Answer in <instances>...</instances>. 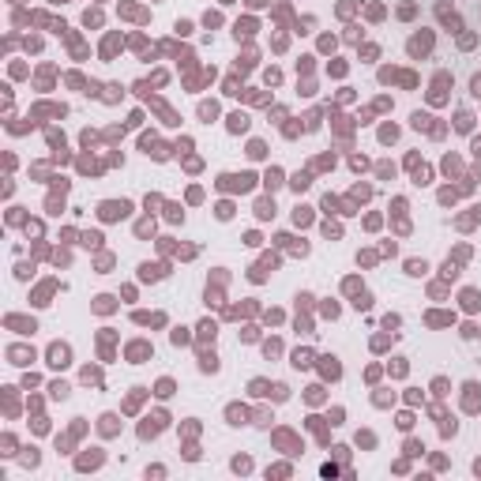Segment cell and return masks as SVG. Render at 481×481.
Listing matches in <instances>:
<instances>
[{"mask_svg": "<svg viewBox=\"0 0 481 481\" xmlns=\"http://www.w3.org/2000/svg\"><path fill=\"white\" fill-rule=\"evenodd\" d=\"M155 395H158V398H170V395H173V380H158Z\"/></svg>", "mask_w": 481, "mask_h": 481, "instance_id": "cell-25", "label": "cell"}, {"mask_svg": "<svg viewBox=\"0 0 481 481\" xmlns=\"http://www.w3.org/2000/svg\"><path fill=\"white\" fill-rule=\"evenodd\" d=\"M331 451H335V459H339V463H350V447H346V444H339V447H331Z\"/></svg>", "mask_w": 481, "mask_h": 481, "instance_id": "cell-33", "label": "cell"}, {"mask_svg": "<svg viewBox=\"0 0 481 481\" xmlns=\"http://www.w3.org/2000/svg\"><path fill=\"white\" fill-rule=\"evenodd\" d=\"M391 372H395V376H402V372H406V361H402V357H395V365H391Z\"/></svg>", "mask_w": 481, "mask_h": 481, "instance_id": "cell-47", "label": "cell"}, {"mask_svg": "<svg viewBox=\"0 0 481 481\" xmlns=\"http://www.w3.org/2000/svg\"><path fill=\"white\" fill-rule=\"evenodd\" d=\"M19 463H23V466H27V470H34V466H38V463H42V455H38V447H27V451L19 455Z\"/></svg>", "mask_w": 481, "mask_h": 481, "instance_id": "cell-11", "label": "cell"}, {"mask_svg": "<svg viewBox=\"0 0 481 481\" xmlns=\"http://www.w3.org/2000/svg\"><path fill=\"white\" fill-rule=\"evenodd\" d=\"M229 466H233V474H248V470H252V459H248V455H237Z\"/></svg>", "mask_w": 481, "mask_h": 481, "instance_id": "cell-15", "label": "cell"}, {"mask_svg": "<svg viewBox=\"0 0 481 481\" xmlns=\"http://www.w3.org/2000/svg\"><path fill=\"white\" fill-rule=\"evenodd\" d=\"M474 474H478V478H481V459H478V463H474Z\"/></svg>", "mask_w": 481, "mask_h": 481, "instance_id": "cell-50", "label": "cell"}, {"mask_svg": "<svg viewBox=\"0 0 481 481\" xmlns=\"http://www.w3.org/2000/svg\"><path fill=\"white\" fill-rule=\"evenodd\" d=\"M139 278H143V282H158V278H166V263H143Z\"/></svg>", "mask_w": 481, "mask_h": 481, "instance_id": "cell-4", "label": "cell"}, {"mask_svg": "<svg viewBox=\"0 0 481 481\" xmlns=\"http://www.w3.org/2000/svg\"><path fill=\"white\" fill-rule=\"evenodd\" d=\"M463 391H466V410H470V413H478V410H481V398H478V383H466Z\"/></svg>", "mask_w": 481, "mask_h": 481, "instance_id": "cell-9", "label": "cell"}, {"mask_svg": "<svg viewBox=\"0 0 481 481\" xmlns=\"http://www.w3.org/2000/svg\"><path fill=\"white\" fill-rule=\"evenodd\" d=\"M357 309H372V293H365V290H361V293H357V301H354Z\"/></svg>", "mask_w": 481, "mask_h": 481, "instance_id": "cell-32", "label": "cell"}, {"mask_svg": "<svg viewBox=\"0 0 481 481\" xmlns=\"http://www.w3.org/2000/svg\"><path fill=\"white\" fill-rule=\"evenodd\" d=\"M226 421H229V425H244V421H248V410L233 402V406H226Z\"/></svg>", "mask_w": 481, "mask_h": 481, "instance_id": "cell-8", "label": "cell"}, {"mask_svg": "<svg viewBox=\"0 0 481 481\" xmlns=\"http://www.w3.org/2000/svg\"><path fill=\"white\" fill-rule=\"evenodd\" d=\"M8 357H12V365H27V361H34V350H19V346H12Z\"/></svg>", "mask_w": 481, "mask_h": 481, "instance_id": "cell-10", "label": "cell"}, {"mask_svg": "<svg viewBox=\"0 0 481 481\" xmlns=\"http://www.w3.org/2000/svg\"><path fill=\"white\" fill-rule=\"evenodd\" d=\"M398 429L410 432V429H413V413H398Z\"/></svg>", "mask_w": 481, "mask_h": 481, "instance_id": "cell-31", "label": "cell"}, {"mask_svg": "<svg viewBox=\"0 0 481 481\" xmlns=\"http://www.w3.org/2000/svg\"><path fill=\"white\" fill-rule=\"evenodd\" d=\"M147 478H166V466H147Z\"/></svg>", "mask_w": 481, "mask_h": 481, "instance_id": "cell-46", "label": "cell"}, {"mask_svg": "<svg viewBox=\"0 0 481 481\" xmlns=\"http://www.w3.org/2000/svg\"><path fill=\"white\" fill-rule=\"evenodd\" d=\"M102 463H105V455H102L98 447H90V455H79V459H75V470H79V474H86V470H98Z\"/></svg>", "mask_w": 481, "mask_h": 481, "instance_id": "cell-2", "label": "cell"}, {"mask_svg": "<svg viewBox=\"0 0 481 481\" xmlns=\"http://www.w3.org/2000/svg\"><path fill=\"white\" fill-rule=\"evenodd\" d=\"M432 391H436V395H447V380H444V376H440V380H432Z\"/></svg>", "mask_w": 481, "mask_h": 481, "instance_id": "cell-42", "label": "cell"}, {"mask_svg": "<svg viewBox=\"0 0 481 481\" xmlns=\"http://www.w3.org/2000/svg\"><path fill=\"white\" fill-rule=\"evenodd\" d=\"M312 365V354L309 350H297V354H293V368H309Z\"/></svg>", "mask_w": 481, "mask_h": 481, "instance_id": "cell-21", "label": "cell"}, {"mask_svg": "<svg viewBox=\"0 0 481 481\" xmlns=\"http://www.w3.org/2000/svg\"><path fill=\"white\" fill-rule=\"evenodd\" d=\"M256 214H259V218H275V199H259V203H256Z\"/></svg>", "mask_w": 481, "mask_h": 481, "instance_id": "cell-14", "label": "cell"}, {"mask_svg": "<svg viewBox=\"0 0 481 481\" xmlns=\"http://www.w3.org/2000/svg\"><path fill=\"white\" fill-rule=\"evenodd\" d=\"M102 432H105V436L117 432V413H102Z\"/></svg>", "mask_w": 481, "mask_h": 481, "instance_id": "cell-17", "label": "cell"}, {"mask_svg": "<svg viewBox=\"0 0 481 481\" xmlns=\"http://www.w3.org/2000/svg\"><path fill=\"white\" fill-rule=\"evenodd\" d=\"M290 184H293V188H297V192H305V188H309L312 181H309V173H297V177H293V181H290Z\"/></svg>", "mask_w": 481, "mask_h": 481, "instance_id": "cell-28", "label": "cell"}, {"mask_svg": "<svg viewBox=\"0 0 481 481\" xmlns=\"http://www.w3.org/2000/svg\"><path fill=\"white\" fill-rule=\"evenodd\" d=\"M320 474H324V478H339V466H335V463H324V466H320Z\"/></svg>", "mask_w": 481, "mask_h": 481, "instance_id": "cell-38", "label": "cell"}, {"mask_svg": "<svg viewBox=\"0 0 481 481\" xmlns=\"http://www.w3.org/2000/svg\"><path fill=\"white\" fill-rule=\"evenodd\" d=\"M214 331H218V327H214L211 320H207V324H199V335H203V339H214Z\"/></svg>", "mask_w": 481, "mask_h": 481, "instance_id": "cell-36", "label": "cell"}, {"mask_svg": "<svg viewBox=\"0 0 481 481\" xmlns=\"http://www.w3.org/2000/svg\"><path fill=\"white\" fill-rule=\"evenodd\" d=\"M248 155H252V158H263V155H267V147H263V143H259V139H256V143H252V147H248Z\"/></svg>", "mask_w": 481, "mask_h": 481, "instance_id": "cell-35", "label": "cell"}, {"mask_svg": "<svg viewBox=\"0 0 481 481\" xmlns=\"http://www.w3.org/2000/svg\"><path fill=\"white\" fill-rule=\"evenodd\" d=\"M173 342H177V346H184V342H188V331H184V327H177V331H173Z\"/></svg>", "mask_w": 481, "mask_h": 481, "instance_id": "cell-44", "label": "cell"}, {"mask_svg": "<svg viewBox=\"0 0 481 481\" xmlns=\"http://www.w3.org/2000/svg\"><path fill=\"white\" fill-rule=\"evenodd\" d=\"M320 361H324L320 368H324L327 380H339V376H342V365H339V357H335V354H331V357H320Z\"/></svg>", "mask_w": 481, "mask_h": 481, "instance_id": "cell-6", "label": "cell"}, {"mask_svg": "<svg viewBox=\"0 0 481 481\" xmlns=\"http://www.w3.org/2000/svg\"><path fill=\"white\" fill-rule=\"evenodd\" d=\"M429 120H432L429 113H413V128H429Z\"/></svg>", "mask_w": 481, "mask_h": 481, "instance_id": "cell-40", "label": "cell"}, {"mask_svg": "<svg viewBox=\"0 0 481 481\" xmlns=\"http://www.w3.org/2000/svg\"><path fill=\"white\" fill-rule=\"evenodd\" d=\"M199 117H203V120H214V117H218V105H214V102H203V105H199Z\"/></svg>", "mask_w": 481, "mask_h": 481, "instance_id": "cell-22", "label": "cell"}, {"mask_svg": "<svg viewBox=\"0 0 481 481\" xmlns=\"http://www.w3.org/2000/svg\"><path fill=\"white\" fill-rule=\"evenodd\" d=\"M256 425H263V429H267V425H271V413H267V410H259V413H256Z\"/></svg>", "mask_w": 481, "mask_h": 481, "instance_id": "cell-48", "label": "cell"}, {"mask_svg": "<svg viewBox=\"0 0 481 481\" xmlns=\"http://www.w3.org/2000/svg\"><path fill=\"white\" fill-rule=\"evenodd\" d=\"M406 455H410V459L425 455V444H421V440H406Z\"/></svg>", "mask_w": 481, "mask_h": 481, "instance_id": "cell-24", "label": "cell"}, {"mask_svg": "<svg viewBox=\"0 0 481 481\" xmlns=\"http://www.w3.org/2000/svg\"><path fill=\"white\" fill-rule=\"evenodd\" d=\"M425 271H429L425 259H406V275H425Z\"/></svg>", "mask_w": 481, "mask_h": 481, "instance_id": "cell-20", "label": "cell"}, {"mask_svg": "<svg viewBox=\"0 0 481 481\" xmlns=\"http://www.w3.org/2000/svg\"><path fill=\"white\" fill-rule=\"evenodd\" d=\"M199 368H203V372H218L222 365H218V357H214V354H203V357H199Z\"/></svg>", "mask_w": 481, "mask_h": 481, "instance_id": "cell-16", "label": "cell"}, {"mask_svg": "<svg viewBox=\"0 0 481 481\" xmlns=\"http://www.w3.org/2000/svg\"><path fill=\"white\" fill-rule=\"evenodd\" d=\"M132 211V203H128V199H120V203H117V199H109V203H102V218H105V222H117V218H124V214Z\"/></svg>", "mask_w": 481, "mask_h": 481, "instance_id": "cell-1", "label": "cell"}, {"mask_svg": "<svg viewBox=\"0 0 481 481\" xmlns=\"http://www.w3.org/2000/svg\"><path fill=\"white\" fill-rule=\"evenodd\" d=\"M244 128H248V117H244V113H233V117H229V132H244Z\"/></svg>", "mask_w": 481, "mask_h": 481, "instance_id": "cell-19", "label": "cell"}, {"mask_svg": "<svg viewBox=\"0 0 481 481\" xmlns=\"http://www.w3.org/2000/svg\"><path fill=\"white\" fill-rule=\"evenodd\" d=\"M49 395H53V398H60V402H64V398L71 395V387H68V383H64V380H53V383H49Z\"/></svg>", "mask_w": 481, "mask_h": 481, "instance_id": "cell-12", "label": "cell"}, {"mask_svg": "<svg viewBox=\"0 0 481 481\" xmlns=\"http://www.w3.org/2000/svg\"><path fill=\"white\" fill-rule=\"evenodd\" d=\"M94 309H98V312H109V309H113V297H105V293H102V297H98V305H94Z\"/></svg>", "mask_w": 481, "mask_h": 481, "instance_id": "cell-39", "label": "cell"}, {"mask_svg": "<svg viewBox=\"0 0 481 481\" xmlns=\"http://www.w3.org/2000/svg\"><path fill=\"white\" fill-rule=\"evenodd\" d=\"M429 45H432V38H429V34H417V38H413V42H410V53H413V57H417V53H425Z\"/></svg>", "mask_w": 481, "mask_h": 481, "instance_id": "cell-13", "label": "cell"}, {"mask_svg": "<svg viewBox=\"0 0 481 481\" xmlns=\"http://www.w3.org/2000/svg\"><path fill=\"white\" fill-rule=\"evenodd\" d=\"M395 136H398V128H395V124L380 128V139H383V143H391V139H395Z\"/></svg>", "mask_w": 481, "mask_h": 481, "instance_id": "cell-34", "label": "cell"}, {"mask_svg": "<svg viewBox=\"0 0 481 481\" xmlns=\"http://www.w3.org/2000/svg\"><path fill=\"white\" fill-rule=\"evenodd\" d=\"M252 173H240V177H222V188H240V192H248L252 188Z\"/></svg>", "mask_w": 481, "mask_h": 481, "instance_id": "cell-5", "label": "cell"}, {"mask_svg": "<svg viewBox=\"0 0 481 481\" xmlns=\"http://www.w3.org/2000/svg\"><path fill=\"white\" fill-rule=\"evenodd\" d=\"M184 459H188V463H196V459H199V447H192V444H188V447H184Z\"/></svg>", "mask_w": 481, "mask_h": 481, "instance_id": "cell-45", "label": "cell"}, {"mask_svg": "<svg viewBox=\"0 0 481 481\" xmlns=\"http://www.w3.org/2000/svg\"><path fill=\"white\" fill-rule=\"evenodd\" d=\"M263 184H267L271 192H275V188H278V184H282V173H278V170H271V173H267V181H263Z\"/></svg>", "mask_w": 481, "mask_h": 481, "instance_id": "cell-27", "label": "cell"}, {"mask_svg": "<svg viewBox=\"0 0 481 481\" xmlns=\"http://www.w3.org/2000/svg\"><path fill=\"white\" fill-rule=\"evenodd\" d=\"M252 395H271V383L267 380H252V387H248Z\"/></svg>", "mask_w": 481, "mask_h": 481, "instance_id": "cell-26", "label": "cell"}, {"mask_svg": "<svg viewBox=\"0 0 481 481\" xmlns=\"http://www.w3.org/2000/svg\"><path fill=\"white\" fill-rule=\"evenodd\" d=\"M463 301H466V309H478V293H474V290H466V293H463Z\"/></svg>", "mask_w": 481, "mask_h": 481, "instance_id": "cell-43", "label": "cell"}, {"mask_svg": "<svg viewBox=\"0 0 481 481\" xmlns=\"http://www.w3.org/2000/svg\"><path fill=\"white\" fill-rule=\"evenodd\" d=\"M357 444H361V447H372V444H376V436H372V432H357Z\"/></svg>", "mask_w": 481, "mask_h": 481, "instance_id": "cell-37", "label": "cell"}, {"mask_svg": "<svg viewBox=\"0 0 481 481\" xmlns=\"http://www.w3.org/2000/svg\"><path fill=\"white\" fill-rule=\"evenodd\" d=\"M267 478H290V466L286 463L282 466H267Z\"/></svg>", "mask_w": 481, "mask_h": 481, "instance_id": "cell-29", "label": "cell"}, {"mask_svg": "<svg viewBox=\"0 0 481 481\" xmlns=\"http://www.w3.org/2000/svg\"><path fill=\"white\" fill-rule=\"evenodd\" d=\"M455 432H459V421H455V417H444V425H440V436L447 440V436H455Z\"/></svg>", "mask_w": 481, "mask_h": 481, "instance_id": "cell-18", "label": "cell"}, {"mask_svg": "<svg viewBox=\"0 0 481 481\" xmlns=\"http://www.w3.org/2000/svg\"><path fill=\"white\" fill-rule=\"evenodd\" d=\"M470 90H474V94L481 98V75H474V83H470Z\"/></svg>", "mask_w": 481, "mask_h": 481, "instance_id": "cell-49", "label": "cell"}, {"mask_svg": "<svg viewBox=\"0 0 481 481\" xmlns=\"http://www.w3.org/2000/svg\"><path fill=\"white\" fill-rule=\"evenodd\" d=\"M271 395H275V402H282V398L290 395V387H286V383H275V387H271Z\"/></svg>", "mask_w": 481, "mask_h": 481, "instance_id": "cell-30", "label": "cell"}, {"mask_svg": "<svg viewBox=\"0 0 481 481\" xmlns=\"http://www.w3.org/2000/svg\"><path fill=\"white\" fill-rule=\"evenodd\" d=\"M158 432H162V425H158V421H155V413H151V417L139 425V440H155Z\"/></svg>", "mask_w": 481, "mask_h": 481, "instance_id": "cell-7", "label": "cell"}, {"mask_svg": "<svg viewBox=\"0 0 481 481\" xmlns=\"http://www.w3.org/2000/svg\"><path fill=\"white\" fill-rule=\"evenodd\" d=\"M293 222H297V226H309V222H312V211H309V207H297V211H293Z\"/></svg>", "mask_w": 481, "mask_h": 481, "instance_id": "cell-23", "label": "cell"}, {"mask_svg": "<svg viewBox=\"0 0 481 481\" xmlns=\"http://www.w3.org/2000/svg\"><path fill=\"white\" fill-rule=\"evenodd\" d=\"M68 361H71V350L64 346V342H53V346H49V365H53V368H64Z\"/></svg>", "mask_w": 481, "mask_h": 481, "instance_id": "cell-3", "label": "cell"}, {"mask_svg": "<svg viewBox=\"0 0 481 481\" xmlns=\"http://www.w3.org/2000/svg\"><path fill=\"white\" fill-rule=\"evenodd\" d=\"M83 23H86V27H98L102 15H98V12H86V15H83Z\"/></svg>", "mask_w": 481, "mask_h": 481, "instance_id": "cell-41", "label": "cell"}]
</instances>
